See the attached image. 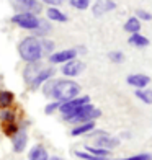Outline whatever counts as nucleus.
<instances>
[{
	"label": "nucleus",
	"instance_id": "obj_1",
	"mask_svg": "<svg viewBox=\"0 0 152 160\" xmlns=\"http://www.w3.org/2000/svg\"><path fill=\"white\" fill-rule=\"evenodd\" d=\"M44 93L56 98L57 101H69L80 93V85L74 80H54L46 87Z\"/></svg>",
	"mask_w": 152,
	"mask_h": 160
},
{
	"label": "nucleus",
	"instance_id": "obj_2",
	"mask_svg": "<svg viewBox=\"0 0 152 160\" xmlns=\"http://www.w3.org/2000/svg\"><path fill=\"white\" fill-rule=\"evenodd\" d=\"M18 52L21 56V59L26 61V62H36L41 59L43 56V46H41V41L36 39V38H25L23 41L20 42L18 46Z\"/></svg>",
	"mask_w": 152,
	"mask_h": 160
},
{
	"label": "nucleus",
	"instance_id": "obj_3",
	"mask_svg": "<svg viewBox=\"0 0 152 160\" xmlns=\"http://www.w3.org/2000/svg\"><path fill=\"white\" fill-rule=\"evenodd\" d=\"M100 114H101L100 110L93 108L92 105H84V106H80L79 110H75L70 116H67V118H64V119H67L70 122H89L92 119L98 118Z\"/></svg>",
	"mask_w": 152,
	"mask_h": 160
},
{
	"label": "nucleus",
	"instance_id": "obj_4",
	"mask_svg": "<svg viewBox=\"0 0 152 160\" xmlns=\"http://www.w3.org/2000/svg\"><path fill=\"white\" fill-rule=\"evenodd\" d=\"M12 21L15 25L21 26V28H26V30H36V28H39V25H41V21L30 12L18 13V15H15L12 18Z\"/></svg>",
	"mask_w": 152,
	"mask_h": 160
},
{
	"label": "nucleus",
	"instance_id": "obj_5",
	"mask_svg": "<svg viewBox=\"0 0 152 160\" xmlns=\"http://www.w3.org/2000/svg\"><path fill=\"white\" fill-rule=\"evenodd\" d=\"M90 98L89 97H80V98H74V100H69V101H64V103L59 106L61 113L64 114V118H67V116H70L72 113H74L75 110H79L80 106L84 105H89Z\"/></svg>",
	"mask_w": 152,
	"mask_h": 160
},
{
	"label": "nucleus",
	"instance_id": "obj_6",
	"mask_svg": "<svg viewBox=\"0 0 152 160\" xmlns=\"http://www.w3.org/2000/svg\"><path fill=\"white\" fill-rule=\"evenodd\" d=\"M84 69H85V64L84 62L72 59V61L66 62V65L62 67V74L67 75V77H77V75H80V72Z\"/></svg>",
	"mask_w": 152,
	"mask_h": 160
},
{
	"label": "nucleus",
	"instance_id": "obj_7",
	"mask_svg": "<svg viewBox=\"0 0 152 160\" xmlns=\"http://www.w3.org/2000/svg\"><path fill=\"white\" fill-rule=\"evenodd\" d=\"M75 56H77V51H75V49H66V51H59V52L51 54L49 61L53 62V64H61V62H69V61H72Z\"/></svg>",
	"mask_w": 152,
	"mask_h": 160
},
{
	"label": "nucleus",
	"instance_id": "obj_8",
	"mask_svg": "<svg viewBox=\"0 0 152 160\" xmlns=\"http://www.w3.org/2000/svg\"><path fill=\"white\" fill-rule=\"evenodd\" d=\"M128 83L139 90V88H144V87H147L150 83V78L147 75H142V74H133L128 77Z\"/></svg>",
	"mask_w": 152,
	"mask_h": 160
},
{
	"label": "nucleus",
	"instance_id": "obj_9",
	"mask_svg": "<svg viewBox=\"0 0 152 160\" xmlns=\"http://www.w3.org/2000/svg\"><path fill=\"white\" fill-rule=\"evenodd\" d=\"M114 7H116V3H114L113 0H98V2L93 5V15L100 17V15H103L105 12L113 10Z\"/></svg>",
	"mask_w": 152,
	"mask_h": 160
},
{
	"label": "nucleus",
	"instance_id": "obj_10",
	"mask_svg": "<svg viewBox=\"0 0 152 160\" xmlns=\"http://www.w3.org/2000/svg\"><path fill=\"white\" fill-rule=\"evenodd\" d=\"M54 75V70L53 69H41V72L38 75H36L34 78H33V82L30 83L33 88H38V87L43 83V82H46V80H49L51 77Z\"/></svg>",
	"mask_w": 152,
	"mask_h": 160
},
{
	"label": "nucleus",
	"instance_id": "obj_11",
	"mask_svg": "<svg viewBox=\"0 0 152 160\" xmlns=\"http://www.w3.org/2000/svg\"><path fill=\"white\" fill-rule=\"evenodd\" d=\"M26 139H28V136L25 131H20L18 134H15V139H13V150L15 152H23L25 147H26Z\"/></svg>",
	"mask_w": 152,
	"mask_h": 160
},
{
	"label": "nucleus",
	"instance_id": "obj_12",
	"mask_svg": "<svg viewBox=\"0 0 152 160\" xmlns=\"http://www.w3.org/2000/svg\"><path fill=\"white\" fill-rule=\"evenodd\" d=\"M116 145H119V141L118 139H113V137H108V136H101L97 139V147L100 149H113L116 147Z\"/></svg>",
	"mask_w": 152,
	"mask_h": 160
},
{
	"label": "nucleus",
	"instance_id": "obj_13",
	"mask_svg": "<svg viewBox=\"0 0 152 160\" xmlns=\"http://www.w3.org/2000/svg\"><path fill=\"white\" fill-rule=\"evenodd\" d=\"M30 160H49L48 152L44 150V147H41V145H34L30 152Z\"/></svg>",
	"mask_w": 152,
	"mask_h": 160
},
{
	"label": "nucleus",
	"instance_id": "obj_14",
	"mask_svg": "<svg viewBox=\"0 0 152 160\" xmlns=\"http://www.w3.org/2000/svg\"><path fill=\"white\" fill-rule=\"evenodd\" d=\"M93 128H95V122L93 121H89V122H82L80 126H77L72 129V136H80V134H87L90 132V131H93Z\"/></svg>",
	"mask_w": 152,
	"mask_h": 160
},
{
	"label": "nucleus",
	"instance_id": "obj_15",
	"mask_svg": "<svg viewBox=\"0 0 152 160\" xmlns=\"http://www.w3.org/2000/svg\"><path fill=\"white\" fill-rule=\"evenodd\" d=\"M48 18L49 20H54V21H61V23H64V21H67V17L64 15V13L61 10L54 8V7H51V8H48Z\"/></svg>",
	"mask_w": 152,
	"mask_h": 160
},
{
	"label": "nucleus",
	"instance_id": "obj_16",
	"mask_svg": "<svg viewBox=\"0 0 152 160\" xmlns=\"http://www.w3.org/2000/svg\"><path fill=\"white\" fill-rule=\"evenodd\" d=\"M124 30L128 31V33H139V30H141V21L137 20L136 17H133V18H129L128 21H126V25H124Z\"/></svg>",
	"mask_w": 152,
	"mask_h": 160
},
{
	"label": "nucleus",
	"instance_id": "obj_17",
	"mask_svg": "<svg viewBox=\"0 0 152 160\" xmlns=\"http://www.w3.org/2000/svg\"><path fill=\"white\" fill-rule=\"evenodd\" d=\"M129 44L139 46V48H146V46L149 44V39L146 38V36H141L139 33H134L131 38H129Z\"/></svg>",
	"mask_w": 152,
	"mask_h": 160
},
{
	"label": "nucleus",
	"instance_id": "obj_18",
	"mask_svg": "<svg viewBox=\"0 0 152 160\" xmlns=\"http://www.w3.org/2000/svg\"><path fill=\"white\" fill-rule=\"evenodd\" d=\"M136 97L139 98L141 101H144L146 105H152V90L139 88V90H136Z\"/></svg>",
	"mask_w": 152,
	"mask_h": 160
},
{
	"label": "nucleus",
	"instance_id": "obj_19",
	"mask_svg": "<svg viewBox=\"0 0 152 160\" xmlns=\"http://www.w3.org/2000/svg\"><path fill=\"white\" fill-rule=\"evenodd\" d=\"M13 103V93L12 92H0V106L7 108Z\"/></svg>",
	"mask_w": 152,
	"mask_h": 160
},
{
	"label": "nucleus",
	"instance_id": "obj_20",
	"mask_svg": "<svg viewBox=\"0 0 152 160\" xmlns=\"http://www.w3.org/2000/svg\"><path fill=\"white\" fill-rule=\"evenodd\" d=\"M87 152H90L92 155L100 157V158H106L108 155H110V150H106V149H100V147H87Z\"/></svg>",
	"mask_w": 152,
	"mask_h": 160
},
{
	"label": "nucleus",
	"instance_id": "obj_21",
	"mask_svg": "<svg viewBox=\"0 0 152 160\" xmlns=\"http://www.w3.org/2000/svg\"><path fill=\"white\" fill-rule=\"evenodd\" d=\"M89 3H90V0H70V5L79 10H85L89 7Z\"/></svg>",
	"mask_w": 152,
	"mask_h": 160
},
{
	"label": "nucleus",
	"instance_id": "obj_22",
	"mask_svg": "<svg viewBox=\"0 0 152 160\" xmlns=\"http://www.w3.org/2000/svg\"><path fill=\"white\" fill-rule=\"evenodd\" d=\"M108 57L116 64H121L123 61H124V56H123V52H119V51H113V52L108 54Z\"/></svg>",
	"mask_w": 152,
	"mask_h": 160
},
{
	"label": "nucleus",
	"instance_id": "obj_23",
	"mask_svg": "<svg viewBox=\"0 0 152 160\" xmlns=\"http://www.w3.org/2000/svg\"><path fill=\"white\" fill-rule=\"evenodd\" d=\"M75 155L79 158H85V160H105V158H100V157H95V155H92V154H87V152H80V150H77L75 152Z\"/></svg>",
	"mask_w": 152,
	"mask_h": 160
},
{
	"label": "nucleus",
	"instance_id": "obj_24",
	"mask_svg": "<svg viewBox=\"0 0 152 160\" xmlns=\"http://www.w3.org/2000/svg\"><path fill=\"white\" fill-rule=\"evenodd\" d=\"M121 160H152V154H137L133 157H128V158H121Z\"/></svg>",
	"mask_w": 152,
	"mask_h": 160
},
{
	"label": "nucleus",
	"instance_id": "obj_25",
	"mask_svg": "<svg viewBox=\"0 0 152 160\" xmlns=\"http://www.w3.org/2000/svg\"><path fill=\"white\" fill-rule=\"evenodd\" d=\"M136 18L137 20H146V21H149V20H152V15L149 12H146V10H136Z\"/></svg>",
	"mask_w": 152,
	"mask_h": 160
},
{
	"label": "nucleus",
	"instance_id": "obj_26",
	"mask_svg": "<svg viewBox=\"0 0 152 160\" xmlns=\"http://www.w3.org/2000/svg\"><path fill=\"white\" fill-rule=\"evenodd\" d=\"M2 121L13 122V121H15V113H12V111H3V113H2Z\"/></svg>",
	"mask_w": 152,
	"mask_h": 160
},
{
	"label": "nucleus",
	"instance_id": "obj_27",
	"mask_svg": "<svg viewBox=\"0 0 152 160\" xmlns=\"http://www.w3.org/2000/svg\"><path fill=\"white\" fill-rule=\"evenodd\" d=\"M59 106H61V103H59V101H54V103H49V105L46 106V114H51L53 111H56Z\"/></svg>",
	"mask_w": 152,
	"mask_h": 160
},
{
	"label": "nucleus",
	"instance_id": "obj_28",
	"mask_svg": "<svg viewBox=\"0 0 152 160\" xmlns=\"http://www.w3.org/2000/svg\"><path fill=\"white\" fill-rule=\"evenodd\" d=\"M41 46H43V49H44V51H48V52H51V51L54 49V44L51 41H41Z\"/></svg>",
	"mask_w": 152,
	"mask_h": 160
},
{
	"label": "nucleus",
	"instance_id": "obj_29",
	"mask_svg": "<svg viewBox=\"0 0 152 160\" xmlns=\"http://www.w3.org/2000/svg\"><path fill=\"white\" fill-rule=\"evenodd\" d=\"M13 131H15V132H17V126H13L12 122H10V124H8V128L5 129V132H7V134H12Z\"/></svg>",
	"mask_w": 152,
	"mask_h": 160
},
{
	"label": "nucleus",
	"instance_id": "obj_30",
	"mask_svg": "<svg viewBox=\"0 0 152 160\" xmlns=\"http://www.w3.org/2000/svg\"><path fill=\"white\" fill-rule=\"evenodd\" d=\"M43 2H46L49 5H59V3H62V0H43Z\"/></svg>",
	"mask_w": 152,
	"mask_h": 160
},
{
	"label": "nucleus",
	"instance_id": "obj_31",
	"mask_svg": "<svg viewBox=\"0 0 152 160\" xmlns=\"http://www.w3.org/2000/svg\"><path fill=\"white\" fill-rule=\"evenodd\" d=\"M20 3H26V2H30V0H18Z\"/></svg>",
	"mask_w": 152,
	"mask_h": 160
},
{
	"label": "nucleus",
	"instance_id": "obj_32",
	"mask_svg": "<svg viewBox=\"0 0 152 160\" xmlns=\"http://www.w3.org/2000/svg\"><path fill=\"white\" fill-rule=\"evenodd\" d=\"M49 160H62V158H59V157H53V158H49Z\"/></svg>",
	"mask_w": 152,
	"mask_h": 160
}]
</instances>
